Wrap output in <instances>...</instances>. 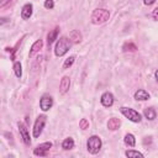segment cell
Returning <instances> with one entry per match:
<instances>
[{"mask_svg": "<svg viewBox=\"0 0 158 158\" xmlns=\"http://www.w3.org/2000/svg\"><path fill=\"white\" fill-rule=\"evenodd\" d=\"M70 46H72V41L68 40L65 36H62L57 43H56V47H54V54L57 57H63L64 54L68 53V51L70 49Z\"/></svg>", "mask_w": 158, "mask_h": 158, "instance_id": "obj_1", "label": "cell"}, {"mask_svg": "<svg viewBox=\"0 0 158 158\" xmlns=\"http://www.w3.org/2000/svg\"><path fill=\"white\" fill-rule=\"evenodd\" d=\"M110 19V11L106 9H95L91 14V23L94 25H101L104 22H106Z\"/></svg>", "mask_w": 158, "mask_h": 158, "instance_id": "obj_2", "label": "cell"}, {"mask_svg": "<svg viewBox=\"0 0 158 158\" xmlns=\"http://www.w3.org/2000/svg\"><path fill=\"white\" fill-rule=\"evenodd\" d=\"M101 146H102V142H101V138L96 135H93L88 138L86 141V149L89 153L91 154H96L99 153V151L101 149Z\"/></svg>", "mask_w": 158, "mask_h": 158, "instance_id": "obj_3", "label": "cell"}, {"mask_svg": "<svg viewBox=\"0 0 158 158\" xmlns=\"http://www.w3.org/2000/svg\"><path fill=\"white\" fill-rule=\"evenodd\" d=\"M120 111H121V114L126 117V118H128L130 121H132V122H141V120H142V115L138 112V111H136L135 109H131V107H126V106H122L121 109H120Z\"/></svg>", "mask_w": 158, "mask_h": 158, "instance_id": "obj_4", "label": "cell"}, {"mask_svg": "<svg viewBox=\"0 0 158 158\" xmlns=\"http://www.w3.org/2000/svg\"><path fill=\"white\" fill-rule=\"evenodd\" d=\"M46 122H47V116H46V115H40V116L36 118V121H35V123H33V130H32L35 138H38V137L41 136V133H42V131H43V128H44Z\"/></svg>", "mask_w": 158, "mask_h": 158, "instance_id": "obj_5", "label": "cell"}, {"mask_svg": "<svg viewBox=\"0 0 158 158\" xmlns=\"http://www.w3.org/2000/svg\"><path fill=\"white\" fill-rule=\"evenodd\" d=\"M52 147V143L51 142H44V143H41L38 144L35 149H33V154L37 156V157H46L48 154V151L51 149Z\"/></svg>", "mask_w": 158, "mask_h": 158, "instance_id": "obj_6", "label": "cell"}, {"mask_svg": "<svg viewBox=\"0 0 158 158\" xmlns=\"http://www.w3.org/2000/svg\"><path fill=\"white\" fill-rule=\"evenodd\" d=\"M17 127H19V131H20V136H21V138H22V141H23V143L25 144H31V137H30V132H28V130H27V127H26V125L25 123H22V122H19L17 123Z\"/></svg>", "mask_w": 158, "mask_h": 158, "instance_id": "obj_7", "label": "cell"}, {"mask_svg": "<svg viewBox=\"0 0 158 158\" xmlns=\"http://www.w3.org/2000/svg\"><path fill=\"white\" fill-rule=\"evenodd\" d=\"M53 106V98L51 95H43L40 100V107L42 111H48Z\"/></svg>", "mask_w": 158, "mask_h": 158, "instance_id": "obj_8", "label": "cell"}, {"mask_svg": "<svg viewBox=\"0 0 158 158\" xmlns=\"http://www.w3.org/2000/svg\"><path fill=\"white\" fill-rule=\"evenodd\" d=\"M114 95L110 93V91H105L102 95H101V98H100V102H101V105L102 106H105V107H111L112 105H114Z\"/></svg>", "mask_w": 158, "mask_h": 158, "instance_id": "obj_9", "label": "cell"}, {"mask_svg": "<svg viewBox=\"0 0 158 158\" xmlns=\"http://www.w3.org/2000/svg\"><path fill=\"white\" fill-rule=\"evenodd\" d=\"M69 88H70V78L68 75H64L60 79V83H59V93L62 95H64V94L68 93Z\"/></svg>", "mask_w": 158, "mask_h": 158, "instance_id": "obj_10", "label": "cell"}, {"mask_svg": "<svg viewBox=\"0 0 158 158\" xmlns=\"http://www.w3.org/2000/svg\"><path fill=\"white\" fill-rule=\"evenodd\" d=\"M32 12H33V6L32 4H25L21 9V17L23 20H30V17L32 16Z\"/></svg>", "mask_w": 158, "mask_h": 158, "instance_id": "obj_11", "label": "cell"}, {"mask_svg": "<svg viewBox=\"0 0 158 158\" xmlns=\"http://www.w3.org/2000/svg\"><path fill=\"white\" fill-rule=\"evenodd\" d=\"M42 47H43V41L42 40H37L32 46H31V48H30V53H28V57L30 58H32V57H35L41 49H42Z\"/></svg>", "mask_w": 158, "mask_h": 158, "instance_id": "obj_12", "label": "cell"}, {"mask_svg": "<svg viewBox=\"0 0 158 158\" xmlns=\"http://www.w3.org/2000/svg\"><path fill=\"white\" fill-rule=\"evenodd\" d=\"M133 98H135L137 101H146V100H148V99L151 98V95H149V93H148L147 90H144V89H138V90L135 93Z\"/></svg>", "mask_w": 158, "mask_h": 158, "instance_id": "obj_13", "label": "cell"}, {"mask_svg": "<svg viewBox=\"0 0 158 158\" xmlns=\"http://www.w3.org/2000/svg\"><path fill=\"white\" fill-rule=\"evenodd\" d=\"M58 32H59V28H58V27H56V28H53L52 31H49V33L47 35V44H48V47L57 40Z\"/></svg>", "mask_w": 158, "mask_h": 158, "instance_id": "obj_14", "label": "cell"}, {"mask_svg": "<svg viewBox=\"0 0 158 158\" xmlns=\"http://www.w3.org/2000/svg\"><path fill=\"white\" fill-rule=\"evenodd\" d=\"M120 126H121V121H120V118L111 117V118L107 121V128H109V130H111V131L117 130Z\"/></svg>", "mask_w": 158, "mask_h": 158, "instance_id": "obj_15", "label": "cell"}, {"mask_svg": "<svg viewBox=\"0 0 158 158\" xmlns=\"http://www.w3.org/2000/svg\"><path fill=\"white\" fill-rule=\"evenodd\" d=\"M69 40L73 43H79L81 41V33L78 30H73V31L69 32Z\"/></svg>", "mask_w": 158, "mask_h": 158, "instance_id": "obj_16", "label": "cell"}, {"mask_svg": "<svg viewBox=\"0 0 158 158\" xmlns=\"http://www.w3.org/2000/svg\"><path fill=\"white\" fill-rule=\"evenodd\" d=\"M143 116H144L147 120L152 121V120L156 118L157 112H156V110H154L153 107H147V109H144V111H143Z\"/></svg>", "mask_w": 158, "mask_h": 158, "instance_id": "obj_17", "label": "cell"}, {"mask_svg": "<svg viewBox=\"0 0 158 158\" xmlns=\"http://www.w3.org/2000/svg\"><path fill=\"white\" fill-rule=\"evenodd\" d=\"M123 141H125V144L128 146V147H135L136 146V138H135V136L132 133H127L125 136Z\"/></svg>", "mask_w": 158, "mask_h": 158, "instance_id": "obj_18", "label": "cell"}, {"mask_svg": "<svg viewBox=\"0 0 158 158\" xmlns=\"http://www.w3.org/2000/svg\"><path fill=\"white\" fill-rule=\"evenodd\" d=\"M62 148H63V149H65V151L74 148V139H73V138H70V137L64 138V139H63V142H62Z\"/></svg>", "mask_w": 158, "mask_h": 158, "instance_id": "obj_19", "label": "cell"}, {"mask_svg": "<svg viewBox=\"0 0 158 158\" xmlns=\"http://www.w3.org/2000/svg\"><path fill=\"white\" fill-rule=\"evenodd\" d=\"M125 154L128 158H143V154L138 151H135V149H128L125 152Z\"/></svg>", "mask_w": 158, "mask_h": 158, "instance_id": "obj_20", "label": "cell"}, {"mask_svg": "<svg viewBox=\"0 0 158 158\" xmlns=\"http://www.w3.org/2000/svg\"><path fill=\"white\" fill-rule=\"evenodd\" d=\"M14 72H15V75L17 78H21L22 77V65L20 62H15L14 63Z\"/></svg>", "mask_w": 158, "mask_h": 158, "instance_id": "obj_21", "label": "cell"}, {"mask_svg": "<svg viewBox=\"0 0 158 158\" xmlns=\"http://www.w3.org/2000/svg\"><path fill=\"white\" fill-rule=\"evenodd\" d=\"M74 60H75V56H70L69 58H67V59L64 60V63H63V69H68V68H70V67L73 65Z\"/></svg>", "mask_w": 158, "mask_h": 158, "instance_id": "obj_22", "label": "cell"}, {"mask_svg": "<svg viewBox=\"0 0 158 158\" xmlns=\"http://www.w3.org/2000/svg\"><path fill=\"white\" fill-rule=\"evenodd\" d=\"M122 49H123L125 52H126V51H131V52H133V51L137 49V47H136V44L132 43V42H126V43L122 46Z\"/></svg>", "mask_w": 158, "mask_h": 158, "instance_id": "obj_23", "label": "cell"}, {"mask_svg": "<svg viewBox=\"0 0 158 158\" xmlns=\"http://www.w3.org/2000/svg\"><path fill=\"white\" fill-rule=\"evenodd\" d=\"M79 127H80L81 130H86V128L89 127V121H88L86 118H81V120L79 121Z\"/></svg>", "mask_w": 158, "mask_h": 158, "instance_id": "obj_24", "label": "cell"}, {"mask_svg": "<svg viewBox=\"0 0 158 158\" xmlns=\"http://www.w3.org/2000/svg\"><path fill=\"white\" fill-rule=\"evenodd\" d=\"M43 6H44L47 10H51V9L54 7V1H53V0H44Z\"/></svg>", "mask_w": 158, "mask_h": 158, "instance_id": "obj_25", "label": "cell"}, {"mask_svg": "<svg viewBox=\"0 0 158 158\" xmlns=\"http://www.w3.org/2000/svg\"><path fill=\"white\" fill-rule=\"evenodd\" d=\"M152 17H153V20L158 21V7H154V9H153V11H152Z\"/></svg>", "mask_w": 158, "mask_h": 158, "instance_id": "obj_26", "label": "cell"}, {"mask_svg": "<svg viewBox=\"0 0 158 158\" xmlns=\"http://www.w3.org/2000/svg\"><path fill=\"white\" fill-rule=\"evenodd\" d=\"M154 2H156V0H143V4L144 5H148V6L152 5V4H154Z\"/></svg>", "mask_w": 158, "mask_h": 158, "instance_id": "obj_27", "label": "cell"}, {"mask_svg": "<svg viewBox=\"0 0 158 158\" xmlns=\"http://www.w3.org/2000/svg\"><path fill=\"white\" fill-rule=\"evenodd\" d=\"M10 1H11V0H1V2H0V6H1V7H4V6H5L7 2H10Z\"/></svg>", "mask_w": 158, "mask_h": 158, "instance_id": "obj_28", "label": "cell"}, {"mask_svg": "<svg viewBox=\"0 0 158 158\" xmlns=\"http://www.w3.org/2000/svg\"><path fill=\"white\" fill-rule=\"evenodd\" d=\"M154 78H156V80L158 81V69H157V70L154 72Z\"/></svg>", "mask_w": 158, "mask_h": 158, "instance_id": "obj_29", "label": "cell"}]
</instances>
